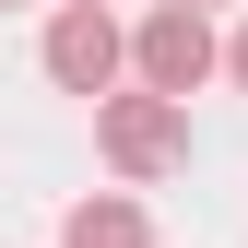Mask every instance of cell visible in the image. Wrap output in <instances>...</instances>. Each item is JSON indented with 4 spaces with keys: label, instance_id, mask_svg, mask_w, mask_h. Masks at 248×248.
<instances>
[{
    "label": "cell",
    "instance_id": "obj_3",
    "mask_svg": "<svg viewBox=\"0 0 248 248\" xmlns=\"http://www.w3.org/2000/svg\"><path fill=\"white\" fill-rule=\"evenodd\" d=\"M118 71H130L118 12H107V0H59V24H47V83H59V95H118Z\"/></svg>",
    "mask_w": 248,
    "mask_h": 248
},
{
    "label": "cell",
    "instance_id": "obj_2",
    "mask_svg": "<svg viewBox=\"0 0 248 248\" xmlns=\"http://www.w3.org/2000/svg\"><path fill=\"white\" fill-rule=\"evenodd\" d=\"M213 59H225V36H213V12H189V0L142 12V36H130V71H142V95H177V107L213 83Z\"/></svg>",
    "mask_w": 248,
    "mask_h": 248
},
{
    "label": "cell",
    "instance_id": "obj_4",
    "mask_svg": "<svg viewBox=\"0 0 248 248\" xmlns=\"http://www.w3.org/2000/svg\"><path fill=\"white\" fill-rule=\"evenodd\" d=\"M59 248H154V213H142L130 189H95V201L59 213Z\"/></svg>",
    "mask_w": 248,
    "mask_h": 248
},
{
    "label": "cell",
    "instance_id": "obj_5",
    "mask_svg": "<svg viewBox=\"0 0 248 248\" xmlns=\"http://www.w3.org/2000/svg\"><path fill=\"white\" fill-rule=\"evenodd\" d=\"M213 71H225L236 95H248V24H236V36H225V59H213Z\"/></svg>",
    "mask_w": 248,
    "mask_h": 248
},
{
    "label": "cell",
    "instance_id": "obj_6",
    "mask_svg": "<svg viewBox=\"0 0 248 248\" xmlns=\"http://www.w3.org/2000/svg\"><path fill=\"white\" fill-rule=\"evenodd\" d=\"M189 12H236V0H189Z\"/></svg>",
    "mask_w": 248,
    "mask_h": 248
},
{
    "label": "cell",
    "instance_id": "obj_1",
    "mask_svg": "<svg viewBox=\"0 0 248 248\" xmlns=\"http://www.w3.org/2000/svg\"><path fill=\"white\" fill-rule=\"evenodd\" d=\"M95 154L118 177H166V166H189V107L177 95H95Z\"/></svg>",
    "mask_w": 248,
    "mask_h": 248
}]
</instances>
